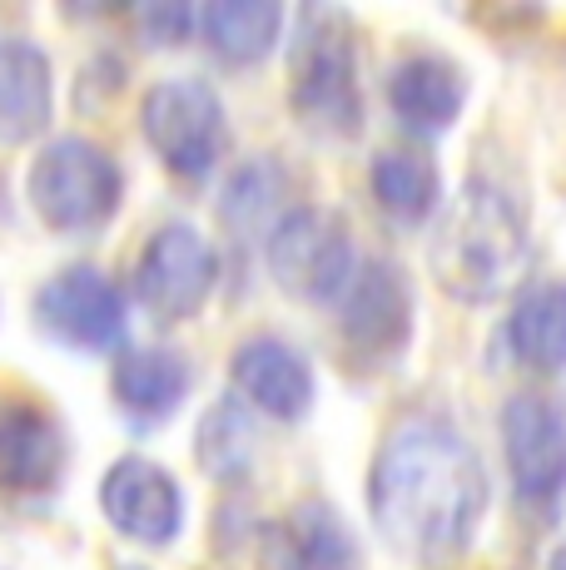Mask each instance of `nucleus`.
<instances>
[{"mask_svg":"<svg viewBox=\"0 0 566 570\" xmlns=\"http://www.w3.org/2000/svg\"><path fill=\"white\" fill-rule=\"evenodd\" d=\"M487 466L442 416H402L368 466V517L388 551L438 570L467 556L487 517Z\"/></svg>","mask_w":566,"mask_h":570,"instance_id":"nucleus-1","label":"nucleus"},{"mask_svg":"<svg viewBox=\"0 0 566 570\" xmlns=\"http://www.w3.org/2000/svg\"><path fill=\"white\" fill-rule=\"evenodd\" d=\"M527 263V218L492 179L462 184L432 238V273L457 303H492L517 288Z\"/></svg>","mask_w":566,"mask_h":570,"instance_id":"nucleus-2","label":"nucleus"},{"mask_svg":"<svg viewBox=\"0 0 566 570\" xmlns=\"http://www.w3.org/2000/svg\"><path fill=\"white\" fill-rule=\"evenodd\" d=\"M30 208L56 234H100L125 199V169L100 139L60 135L30 159Z\"/></svg>","mask_w":566,"mask_h":570,"instance_id":"nucleus-3","label":"nucleus"},{"mask_svg":"<svg viewBox=\"0 0 566 570\" xmlns=\"http://www.w3.org/2000/svg\"><path fill=\"white\" fill-rule=\"evenodd\" d=\"M293 80L289 100L293 115L313 135H353L363 125V90H358V46L353 26L339 10H309L293 40Z\"/></svg>","mask_w":566,"mask_h":570,"instance_id":"nucleus-4","label":"nucleus"},{"mask_svg":"<svg viewBox=\"0 0 566 570\" xmlns=\"http://www.w3.org/2000/svg\"><path fill=\"white\" fill-rule=\"evenodd\" d=\"M139 129L174 179H209L228 149V109L209 80L169 75L149 85L139 105Z\"/></svg>","mask_w":566,"mask_h":570,"instance_id":"nucleus-5","label":"nucleus"},{"mask_svg":"<svg viewBox=\"0 0 566 570\" xmlns=\"http://www.w3.org/2000/svg\"><path fill=\"white\" fill-rule=\"evenodd\" d=\"M269 273L283 293L303 303H339L358 273L353 238L329 208H289L269 228Z\"/></svg>","mask_w":566,"mask_h":570,"instance_id":"nucleus-6","label":"nucleus"},{"mask_svg":"<svg viewBox=\"0 0 566 570\" xmlns=\"http://www.w3.org/2000/svg\"><path fill=\"white\" fill-rule=\"evenodd\" d=\"M502 456L511 491L527 511H557L566 501V402L541 387L502 402Z\"/></svg>","mask_w":566,"mask_h":570,"instance_id":"nucleus-7","label":"nucleus"},{"mask_svg":"<svg viewBox=\"0 0 566 570\" xmlns=\"http://www.w3.org/2000/svg\"><path fill=\"white\" fill-rule=\"evenodd\" d=\"M36 323L75 353H110L125 343V288L95 263H70L50 273L36 293Z\"/></svg>","mask_w":566,"mask_h":570,"instance_id":"nucleus-8","label":"nucleus"},{"mask_svg":"<svg viewBox=\"0 0 566 570\" xmlns=\"http://www.w3.org/2000/svg\"><path fill=\"white\" fill-rule=\"evenodd\" d=\"M214 283H219V254L194 224L174 218L155 228L149 244L139 248L135 263V298L145 303L159 323H184L209 303Z\"/></svg>","mask_w":566,"mask_h":570,"instance_id":"nucleus-9","label":"nucleus"},{"mask_svg":"<svg viewBox=\"0 0 566 570\" xmlns=\"http://www.w3.org/2000/svg\"><path fill=\"white\" fill-rule=\"evenodd\" d=\"M339 333L358 363H393L412 343V288L393 258H363L339 298Z\"/></svg>","mask_w":566,"mask_h":570,"instance_id":"nucleus-10","label":"nucleus"},{"mask_svg":"<svg viewBox=\"0 0 566 570\" xmlns=\"http://www.w3.org/2000/svg\"><path fill=\"white\" fill-rule=\"evenodd\" d=\"M100 511L125 541L169 546L184 531L189 501L169 466L149 462V456H119L100 476Z\"/></svg>","mask_w":566,"mask_h":570,"instance_id":"nucleus-11","label":"nucleus"},{"mask_svg":"<svg viewBox=\"0 0 566 570\" xmlns=\"http://www.w3.org/2000/svg\"><path fill=\"white\" fill-rule=\"evenodd\" d=\"M228 377L244 392L238 402H248L254 412L274 416V422H303L313 412V397H319L313 363L289 337H274V333L244 337L234 347V357H228Z\"/></svg>","mask_w":566,"mask_h":570,"instance_id":"nucleus-12","label":"nucleus"},{"mask_svg":"<svg viewBox=\"0 0 566 570\" xmlns=\"http://www.w3.org/2000/svg\"><path fill=\"white\" fill-rule=\"evenodd\" d=\"M65 456H70L65 426L46 402L26 392L0 397V491H16V497L50 491L65 471Z\"/></svg>","mask_w":566,"mask_h":570,"instance_id":"nucleus-13","label":"nucleus"},{"mask_svg":"<svg viewBox=\"0 0 566 570\" xmlns=\"http://www.w3.org/2000/svg\"><path fill=\"white\" fill-rule=\"evenodd\" d=\"M388 109L408 135L438 139L467 109V70L452 55L412 50L388 70Z\"/></svg>","mask_w":566,"mask_h":570,"instance_id":"nucleus-14","label":"nucleus"},{"mask_svg":"<svg viewBox=\"0 0 566 570\" xmlns=\"http://www.w3.org/2000/svg\"><path fill=\"white\" fill-rule=\"evenodd\" d=\"M56 115V70L30 36H0V145L46 135Z\"/></svg>","mask_w":566,"mask_h":570,"instance_id":"nucleus-15","label":"nucleus"},{"mask_svg":"<svg viewBox=\"0 0 566 570\" xmlns=\"http://www.w3.org/2000/svg\"><path fill=\"white\" fill-rule=\"evenodd\" d=\"M194 367L179 347H119L110 367V392L119 412H129L135 422H169L189 397Z\"/></svg>","mask_w":566,"mask_h":570,"instance_id":"nucleus-16","label":"nucleus"},{"mask_svg":"<svg viewBox=\"0 0 566 570\" xmlns=\"http://www.w3.org/2000/svg\"><path fill=\"white\" fill-rule=\"evenodd\" d=\"M507 343L521 367L531 372H566V278L531 283L517 293L507 313Z\"/></svg>","mask_w":566,"mask_h":570,"instance_id":"nucleus-17","label":"nucleus"},{"mask_svg":"<svg viewBox=\"0 0 566 570\" xmlns=\"http://www.w3.org/2000/svg\"><path fill=\"white\" fill-rule=\"evenodd\" d=\"M283 570H358L353 531L329 501H299L274 531Z\"/></svg>","mask_w":566,"mask_h":570,"instance_id":"nucleus-18","label":"nucleus"},{"mask_svg":"<svg viewBox=\"0 0 566 570\" xmlns=\"http://www.w3.org/2000/svg\"><path fill=\"white\" fill-rule=\"evenodd\" d=\"M194 30L224 65H258L279 50L283 6L279 0H209Z\"/></svg>","mask_w":566,"mask_h":570,"instance_id":"nucleus-19","label":"nucleus"},{"mask_svg":"<svg viewBox=\"0 0 566 570\" xmlns=\"http://www.w3.org/2000/svg\"><path fill=\"white\" fill-rule=\"evenodd\" d=\"M373 199L393 224H422L442 208V169L428 149L418 145H393L373 159L368 169Z\"/></svg>","mask_w":566,"mask_h":570,"instance_id":"nucleus-20","label":"nucleus"},{"mask_svg":"<svg viewBox=\"0 0 566 570\" xmlns=\"http://www.w3.org/2000/svg\"><path fill=\"white\" fill-rule=\"evenodd\" d=\"M283 189H289V179H283L279 164L269 159L244 164L224 189V218L234 228H258V224L274 228L283 218Z\"/></svg>","mask_w":566,"mask_h":570,"instance_id":"nucleus-21","label":"nucleus"},{"mask_svg":"<svg viewBox=\"0 0 566 570\" xmlns=\"http://www.w3.org/2000/svg\"><path fill=\"white\" fill-rule=\"evenodd\" d=\"M248 416H244V407L238 402H219V407H209V416L199 422V462L214 471L219 481H234L238 471L248 466Z\"/></svg>","mask_w":566,"mask_h":570,"instance_id":"nucleus-22","label":"nucleus"},{"mask_svg":"<svg viewBox=\"0 0 566 570\" xmlns=\"http://www.w3.org/2000/svg\"><path fill=\"white\" fill-rule=\"evenodd\" d=\"M139 26H145V36L155 40V46H179V40L199 26V10H189V6H149V10H139Z\"/></svg>","mask_w":566,"mask_h":570,"instance_id":"nucleus-23","label":"nucleus"},{"mask_svg":"<svg viewBox=\"0 0 566 570\" xmlns=\"http://www.w3.org/2000/svg\"><path fill=\"white\" fill-rule=\"evenodd\" d=\"M547 570H566V546H557V551H552V566Z\"/></svg>","mask_w":566,"mask_h":570,"instance_id":"nucleus-24","label":"nucleus"},{"mask_svg":"<svg viewBox=\"0 0 566 570\" xmlns=\"http://www.w3.org/2000/svg\"><path fill=\"white\" fill-rule=\"evenodd\" d=\"M125 570H145V566H125Z\"/></svg>","mask_w":566,"mask_h":570,"instance_id":"nucleus-25","label":"nucleus"}]
</instances>
